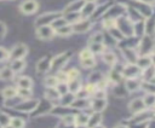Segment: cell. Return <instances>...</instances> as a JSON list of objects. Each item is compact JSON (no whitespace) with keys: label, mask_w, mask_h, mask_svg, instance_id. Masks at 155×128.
Wrapping results in <instances>:
<instances>
[{"label":"cell","mask_w":155,"mask_h":128,"mask_svg":"<svg viewBox=\"0 0 155 128\" xmlns=\"http://www.w3.org/2000/svg\"><path fill=\"white\" fill-rule=\"evenodd\" d=\"M154 46H155V40L154 36L151 35H143V37L140 39L139 43H138V48L136 50L138 56H144V54H150L151 52H154Z\"/></svg>","instance_id":"1"},{"label":"cell","mask_w":155,"mask_h":128,"mask_svg":"<svg viewBox=\"0 0 155 128\" xmlns=\"http://www.w3.org/2000/svg\"><path fill=\"white\" fill-rule=\"evenodd\" d=\"M70 57H71V51H65V52H63V53L57 54L56 57H53V58L51 59L50 70H54V71L61 70V69L65 65V63L70 59Z\"/></svg>","instance_id":"2"},{"label":"cell","mask_w":155,"mask_h":128,"mask_svg":"<svg viewBox=\"0 0 155 128\" xmlns=\"http://www.w3.org/2000/svg\"><path fill=\"white\" fill-rule=\"evenodd\" d=\"M154 111H151L150 109H144L143 111L136 112L132 115V117L130 118V122L133 124H144L147 123L149 120H151L154 117Z\"/></svg>","instance_id":"3"},{"label":"cell","mask_w":155,"mask_h":128,"mask_svg":"<svg viewBox=\"0 0 155 128\" xmlns=\"http://www.w3.org/2000/svg\"><path fill=\"white\" fill-rule=\"evenodd\" d=\"M63 16L62 12H46L40 14L36 19H35V25L36 27H41V25H51L52 22L54 19H57L58 17Z\"/></svg>","instance_id":"4"},{"label":"cell","mask_w":155,"mask_h":128,"mask_svg":"<svg viewBox=\"0 0 155 128\" xmlns=\"http://www.w3.org/2000/svg\"><path fill=\"white\" fill-rule=\"evenodd\" d=\"M124 78H138L142 74V70L137 66L136 63H132V64H125L124 68H122V71H121Z\"/></svg>","instance_id":"5"},{"label":"cell","mask_w":155,"mask_h":128,"mask_svg":"<svg viewBox=\"0 0 155 128\" xmlns=\"http://www.w3.org/2000/svg\"><path fill=\"white\" fill-rule=\"evenodd\" d=\"M92 28V22L86 18H81L80 21L71 24L73 34H85Z\"/></svg>","instance_id":"6"},{"label":"cell","mask_w":155,"mask_h":128,"mask_svg":"<svg viewBox=\"0 0 155 128\" xmlns=\"http://www.w3.org/2000/svg\"><path fill=\"white\" fill-rule=\"evenodd\" d=\"M54 29L51 25H41V27H36V36L40 40L47 41L51 40L54 36Z\"/></svg>","instance_id":"7"},{"label":"cell","mask_w":155,"mask_h":128,"mask_svg":"<svg viewBox=\"0 0 155 128\" xmlns=\"http://www.w3.org/2000/svg\"><path fill=\"white\" fill-rule=\"evenodd\" d=\"M8 53H10V58L12 60L13 59H23L28 53V47L24 43H17L16 46L12 47V50Z\"/></svg>","instance_id":"8"},{"label":"cell","mask_w":155,"mask_h":128,"mask_svg":"<svg viewBox=\"0 0 155 128\" xmlns=\"http://www.w3.org/2000/svg\"><path fill=\"white\" fill-rule=\"evenodd\" d=\"M39 8V2L36 0H24L19 5V10L23 14H33L38 11Z\"/></svg>","instance_id":"9"},{"label":"cell","mask_w":155,"mask_h":128,"mask_svg":"<svg viewBox=\"0 0 155 128\" xmlns=\"http://www.w3.org/2000/svg\"><path fill=\"white\" fill-rule=\"evenodd\" d=\"M38 105H39V100L27 99V100H23L22 103H19L18 105H16L15 109L18 111H22V112H31L38 107Z\"/></svg>","instance_id":"10"},{"label":"cell","mask_w":155,"mask_h":128,"mask_svg":"<svg viewBox=\"0 0 155 128\" xmlns=\"http://www.w3.org/2000/svg\"><path fill=\"white\" fill-rule=\"evenodd\" d=\"M143 30L145 35L154 36L155 34V14H150L143 22Z\"/></svg>","instance_id":"11"},{"label":"cell","mask_w":155,"mask_h":128,"mask_svg":"<svg viewBox=\"0 0 155 128\" xmlns=\"http://www.w3.org/2000/svg\"><path fill=\"white\" fill-rule=\"evenodd\" d=\"M121 52H122L124 58L126 59V62H127L128 64L136 63V60H137V58H138V53H137L136 48L130 47V46H126V47L121 48Z\"/></svg>","instance_id":"12"},{"label":"cell","mask_w":155,"mask_h":128,"mask_svg":"<svg viewBox=\"0 0 155 128\" xmlns=\"http://www.w3.org/2000/svg\"><path fill=\"white\" fill-rule=\"evenodd\" d=\"M108 105L107 98H93L92 101H90V107L93 110V112H102Z\"/></svg>","instance_id":"13"},{"label":"cell","mask_w":155,"mask_h":128,"mask_svg":"<svg viewBox=\"0 0 155 128\" xmlns=\"http://www.w3.org/2000/svg\"><path fill=\"white\" fill-rule=\"evenodd\" d=\"M85 0H74V1H71L70 4H68L67 6H65V8H64V11L62 12L63 14H65V13H73V12H80L81 11V8H82V6L85 5Z\"/></svg>","instance_id":"14"},{"label":"cell","mask_w":155,"mask_h":128,"mask_svg":"<svg viewBox=\"0 0 155 128\" xmlns=\"http://www.w3.org/2000/svg\"><path fill=\"white\" fill-rule=\"evenodd\" d=\"M107 80H108L109 82H111L113 85H117V83L122 82V81H124V76H122V74H121V70L113 66V69H111V70L109 71V74H108V78H107Z\"/></svg>","instance_id":"15"},{"label":"cell","mask_w":155,"mask_h":128,"mask_svg":"<svg viewBox=\"0 0 155 128\" xmlns=\"http://www.w3.org/2000/svg\"><path fill=\"white\" fill-rule=\"evenodd\" d=\"M145 107L144 103H143V99L142 98H136V99H132L128 104V110L132 112V114H136V112H139V111H143Z\"/></svg>","instance_id":"16"},{"label":"cell","mask_w":155,"mask_h":128,"mask_svg":"<svg viewBox=\"0 0 155 128\" xmlns=\"http://www.w3.org/2000/svg\"><path fill=\"white\" fill-rule=\"evenodd\" d=\"M50 66H51V59L48 57H42L36 63V72L45 74V72L50 71Z\"/></svg>","instance_id":"17"},{"label":"cell","mask_w":155,"mask_h":128,"mask_svg":"<svg viewBox=\"0 0 155 128\" xmlns=\"http://www.w3.org/2000/svg\"><path fill=\"white\" fill-rule=\"evenodd\" d=\"M140 81L138 78H126L124 85H125V88L127 89L128 93H132L134 91H138L140 88Z\"/></svg>","instance_id":"18"},{"label":"cell","mask_w":155,"mask_h":128,"mask_svg":"<svg viewBox=\"0 0 155 128\" xmlns=\"http://www.w3.org/2000/svg\"><path fill=\"white\" fill-rule=\"evenodd\" d=\"M94 10H96V4H94V2H87V1H86L85 5L82 6L81 11H80L81 18H86V19H87L90 16L93 14Z\"/></svg>","instance_id":"19"},{"label":"cell","mask_w":155,"mask_h":128,"mask_svg":"<svg viewBox=\"0 0 155 128\" xmlns=\"http://www.w3.org/2000/svg\"><path fill=\"white\" fill-rule=\"evenodd\" d=\"M102 120H103L102 112H93V114H91L88 116V121H87V124L86 126H87V128H93V127L101 124Z\"/></svg>","instance_id":"20"},{"label":"cell","mask_w":155,"mask_h":128,"mask_svg":"<svg viewBox=\"0 0 155 128\" xmlns=\"http://www.w3.org/2000/svg\"><path fill=\"white\" fill-rule=\"evenodd\" d=\"M88 106H90V101L87 100V98H74V100L70 104V107L76 110H82Z\"/></svg>","instance_id":"21"},{"label":"cell","mask_w":155,"mask_h":128,"mask_svg":"<svg viewBox=\"0 0 155 128\" xmlns=\"http://www.w3.org/2000/svg\"><path fill=\"white\" fill-rule=\"evenodd\" d=\"M136 64L137 66L140 69V70H144L147 68H149L151 64V59H150V56L149 54H144V56H138L137 60H136Z\"/></svg>","instance_id":"22"},{"label":"cell","mask_w":155,"mask_h":128,"mask_svg":"<svg viewBox=\"0 0 155 128\" xmlns=\"http://www.w3.org/2000/svg\"><path fill=\"white\" fill-rule=\"evenodd\" d=\"M67 85H68V92L71 93V94H74V95L82 88V83H81V81H80L79 78L69 80V81L67 82Z\"/></svg>","instance_id":"23"},{"label":"cell","mask_w":155,"mask_h":128,"mask_svg":"<svg viewBox=\"0 0 155 128\" xmlns=\"http://www.w3.org/2000/svg\"><path fill=\"white\" fill-rule=\"evenodd\" d=\"M45 98H46V100H48V101H56V100H59L61 94L58 93V91H57L54 87H51V88H46Z\"/></svg>","instance_id":"24"},{"label":"cell","mask_w":155,"mask_h":128,"mask_svg":"<svg viewBox=\"0 0 155 128\" xmlns=\"http://www.w3.org/2000/svg\"><path fill=\"white\" fill-rule=\"evenodd\" d=\"M88 116L85 112H79L74 115V126H86L88 121Z\"/></svg>","instance_id":"25"},{"label":"cell","mask_w":155,"mask_h":128,"mask_svg":"<svg viewBox=\"0 0 155 128\" xmlns=\"http://www.w3.org/2000/svg\"><path fill=\"white\" fill-rule=\"evenodd\" d=\"M54 34L58 35V36H63V37H65V36H70V35L73 34L71 24H65V25H63V27H61V28L54 29Z\"/></svg>","instance_id":"26"},{"label":"cell","mask_w":155,"mask_h":128,"mask_svg":"<svg viewBox=\"0 0 155 128\" xmlns=\"http://www.w3.org/2000/svg\"><path fill=\"white\" fill-rule=\"evenodd\" d=\"M102 58H103V62L107 64V65H110V66H113V65H115V63H116V56L113 53V52H109V51H104L103 53H102Z\"/></svg>","instance_id":"27"},{"label":"cell","mask_w":155,"mask_h":128,"mask_svg":"<svg viewBox=\"0 0 155 128\" xmlns=\"http://www.w3.org/2000/svg\"><path fill=\"white\" fill-rule=\"evenodd\" d=\"M17 86L18 88H27V89H31L33 87V80L29 76H21L17 81Z\"/></svg>","instance_id":"28"},{"label":"cell","mask_w":155,"mask_h":128,"mask_svg":"<svg viewBox=\"0 0 155 128\" xmlns=\"http://www.w3.org/2000/svg\"><path fill=\"white\" fill-rule=\"evenodd\" d=\"M11 70L16 74V72H21L24 68H25V62L23 59H13L10 64Z\"/></svg>","instance_id":"29"},{"label":"cell","mask_w":155,"mask_h":128,"mask_svg":"<svg viewBox=\"0 0 155 128\" xmlns=\"http://www.w3.org/2000/svg\"><path fill=\"white\" fill-rule=\"evenodd\" d=\"M142 78L144 81H151L154 77H155V66L154 65H150L149 68L142 70V74H140Z\"/></svg>","instance_id":"30"},{"label":"cell","mask_w":155,"mask_h":128,"mask_svg":"<svg viewBox=\"0 0 155 128\" xmlns=\"http://www.w3.org/2000/svg\"><path fill=\"white\" fill-rule=\"evenodd\" d=\"M108 33H109V35L111 36V39H114L116 42L117 41H122V40H125V35L121 33V30L117 28V27H114V28H111V29H109V30H107Z\"/></svg>","instance_id":"31"},{"label":"cell","mask_w":155,"mask_h":128,"mask_svg":"<svg viewBox=\"0 0 155 128\" xmlns=\"http://www.w3.org/2000/svg\"><path fill=\"white\" fill-rule=\"evenodd\" d=\"M142 99L147 109L155 107V94L154 93H145L144 97H142Z\"/></svg>","instance_id":"32"},{"label":"cell","mask_w":155,"mask_h":128,"mask_svg":"<svg viewBox=\"0 0 155 128\" xmlns=\"http://www.w3.org/2000/svg\"><path fill=\"white\" fill-rule=\"evenodd\" d=\"M13 76H15V72L11 70L10 66H5V68L0 69V80L8 81V80L13 78Z\"/></svg>","instance_id":"33"},{"label":"cell","mask_w":155,"mask_h":128,"mask_svg":"<svg viewBox=\"0 0 155 128\" xmlns=\"http://www.w3.org/2000/svg\"><path fill=\"white\" fill-rule=\"evenodd\" d=\"M114 94H115L117 98H125V97L128 94V92H127V89L125 88V85H124L122 82H120V83L115 85Z\"/></svg>","instance_id":"34"},{"label":"cell","mask_w":155,"mask_h":128,"mask_svg":"<svg viewBox=\"0 0 155 128\" xmlns=\"http://www.w3.org/2000/svg\"><path fill=\"white\" fill-rule=\"evenodd\" d=\"M1 95L4 99H12L17 95V89L13 87H5L1 91Z\"/></svg>","instance_id":"35"},{"label":"cell","mask_w":155,"mask_h":128,"mask_svg":"<svg viewBox=\"0 0 155 128\" xmlns=\"http://www.w3.org/2000/svg\"><path fill=\"white\" fill-rule=\"evenodd\" d=\"M93 54H102L105 51V46L103 43H90L87 47Z\"/></svg>","instance_id":"36"},{"label":"cell","mask_w":155,"mask_h":128,"mask_svg":"<svg viewBox=\"0 0 155 128\" xmlns=\"http://www.w3.org/2000/svg\"><path fill=\"white\" fill-rule=\"evenodd\" d=\"M74 98H75V95L74 94H71V93H65V94H63V95H61V98H59V100H61V105L62 106H70V104H71V101L74 100Z\"/></svg>","instance_id":"37"},{"label":"cell","mask_w":155,"mask_h":128,"mask_svg":"<svg viewBox=\"0 0 155 128\" xmlns=\"http://www.w3.org/2000/svg\"><path fill=\"white\" fill-rule=\"evenodd\" d=\"M104 41V35L101 31H97L94 34H92L88 39V45L90 43H103Z\"/></svg>","instance_id":"38"},{"label":"cell","mask_w":155,"mask_h":128,"mask_svg":"<svg viewBox=\"0 0 155 128\" xmlns=\"http://www.w3.org/2000/svg\"><path fill=\"white\" fill-rule=\"evenodd\" d=\"M80 64H81V66H82V68H85V69H92V68H94V66H96L97 60H96V58H94V57H91V58H88V59L80 60Z\"/></svg>","instance_id":"39"},{"label":"cell","mask_w":155,"mask_h":128,"mask_svg":"<svg viewBox=\"0 0 155 128\" xmlns=\"http://www.w3.org/2000/svg\"><path fill=\"white\" fill-rule=\"evenodd\" d=\"M44 82H45V86H46L47 88H51V87H56V86H57V83H58L56 75H48V76H46Z\"/></svg>","instance_id":"40"},{"label":"cell","mask_w":155,"mask_h":128,"mask_svg":"<svg viewBox=\"0 0 155 128\" xmlns=\"http://www.w3.org/2000/svg\"><path fill=\"white\" fill-rule=\"evenodd\" d=\"M74 115L75 114H65V115H63V116H61V118H62V124H64V126H73L74 124Z\"/></svg>","instance_id":"41"},{"label":"cell","mask_w":155,"mask_h":128,"mask_svg":"<svg viewBox=\"0 0 155 128\" xmlns=\"http://www.w3.org/2000/svg\"><path fill=\"white\" fill-rule=\"evenodd\" d=\"M140 88L145 91V93H154L155 94V85L149 81H143L140 83Z\"/></svg>","instance_id":"42"},{"label":"cell","mask_w":155,"mask_h":128,"mask_svg":"<svg viewBox=\"0 0 155 128\" xmlns=\"http://www.w3.org/2000/svg\"><path fill=\"white\" fill-rule=\"evenodd\" d=\"M17 95L21 97L22 99L27 100L31 97V89H27V88H18L17 89Z\"/></svg>","instance_id":"43"},{"label":"cell","mask_w":155,"mask_h":128,"mask_svg":"<svg viewBox=\"0 0 155 128\" xmlns=\"http://www.w3.org/2000/svg\"><path fill=\"white\" fill-rule=\"evenodd\" d=\"M103 27H104V29H107V30H109V29L116 27V19H115V18H104V19H103Z\"/></svg>","instance_id":"44"},{"label":"cell","mask_w":155,"mask_h":128,"mask_svg":"<svg viewBox=\"0 0 155 128\" xmlns=\"http://www.w3.org/2000/svg\"><path fill=\"white\" fill-rule=\"evenodd\" d=\"M102 78H103V75L101 72H92L88 76V82L90 83H93V85H97Z\"/></svg>","instance_id":"45"},{"label":"cell","mask_w":155,"mask_h":128,"mask_svg":"<svg viewBox=\"0 0 155 128\" xmlns=\"http://www.w3.org/2000/svg\"><path fill=\"white\" fill-rule=\"evenodd\" d=\"M10 126L13 127V128H23V127H24V120H22V118H19V117L11 118Z\"/></svg>","instance_id":"46"},{"label":"cell","mask_w":155,"mask_h":128,"mask_svg":"<svg viewBox=\"0 0 155 128\" xmlns=\"http://www.w3.org/2000/svg\"><path fill=\"white\" fill-rule=\"evenodd\" d=\"M91 57H94V54L86 47V48H84L80 53H79V58H80V60H84V59H88V58H91Z\"/></svg>","instance_id":"47"},{"label":"cell","mask_w":155,"mask_h":128,"mask_svg":"<svg viewBox=\"0 0 155 128\" xmlns=\"http://www.w3.org/2000/svg\"><path fill=\"white\" fill-rule=\"evenodd\" d=\"M54 88L58 91V93H59L61 95L68 93V85H67V82H58Z\"/></svg>","instance_id":"48"},{"label":"cell","mask_w":155,"mask_h":128,"mask_svg":"<svg viewBox=\"0 0 155 128\" xmlns=\"http://www.w3.org/2000/svg\"><path fill=\"white\" fill-rule=\"evenodd\" d=\"M67 76H68V81H69V80L79 78V76H80V71H79L78 69L73 68V69H70V70L67 71Z\"/></svg>","instance_id":"49"},{"label":"cell","mask_w":155,"mask_h":128,"mask_svg":"<svg viewBox=\"0 0 155 128\" xmlns=\"http://www.w3.org/2000/svg\"><path fill=\"white\" fill-rule=\"evenodd\" d=\"M10 121H11V117L7 114L0 112V126L1 127H5V126L10 124Z\"/></svg>","instance_id":"50"},{"label":"cell","mask_w":155,"mask_h":128,"mask_svg":"<svg viewBox=\"0 0 155 128\" xmlns=\"http://www.w3.org/2000/svg\"><path fill=\"white\" fill-rule=\"evenodd\" d=\"M56 77H57V81H58V82H68L67 71L58 70V71H57V74H56Z\"/></svg>","instance_id":"51"},{"label":"cell","mask_w":155,"mask_h":128,"mask_svg":"<svg viewBox=\"0 0 155 128\" xmlns=\"http://www.w3.org/2000/svg\"><path fill=\"white\" fill-rule=\"evenodd\" d=\"M84 89H85V91L87 92V94H88V95H93V93L96 92L97 87H96V85H93V83H90V82H87Z\"/></svg>","instance_id":"52"},{"label":"cell","mask_w":155,"mask_h":128,"mask_svg":"<svg viewBox=\"0 0 155 128\" xmlns=\"http://www.w3.org/2000/svg\"><path fill=\"white\" fill-rule=\"evenodd\" d=\"M8 58H10V53H8V51L5 50V48H2V47H0V63L7 60Z\"/></svg>","instance_id":"53"},{"label":"cell","mask_w":155,"mask_h":128,"mask_svg":"<svg viewBox=\"0 0 155 128\" xmlns=\"http://www.w3.org/2000/svg\"><path fill=\"white\" fill-rule=\"evenodd\" d=\"M6 34V25L0 22V39H2Z\"/></svg>","instance_id":"54"},{"label":"cell","mask_w":155,"mask_h":128,"mask_svg":"<svg viewBox=\"0 0 155 128\" xmlns=\"http://www.w3.org/2000/svg\"><path fill=\"white\" fill-rule=\"evenodd\" d=\"M145 128H155V120H149L147 123H145Z\"/></svg>","instance_id":"55"},{"label":"cell","mask_w":155,"mask_h":128,"mask_svg":"<svg viewBox=\"0 0 155 128\" xmlns=\"http://www.w3.org/2000/svg\"><path fill=\"white\" fill-rule=\"evenodd\" d=\"M138 1H140V2H143L145 5H149V6H153L155 4V0H138Z\"/></svg>","instance_id":"56"},{"label":"cell","mask_w":155,"mask_h":128,"mask_svg":"<svg viewBox=\"0 0 155 128\" xmlns=\"http://www.w3.org/2000/svg\"><path fill=\"white\" fill-rule=\"evenodd\" d=\"M149 56H150V59H151V64L155 66V52H151Z\"/></svg>","instance_id":"57"},{"label":"cell","mask_w":155,"mask_h":128,"mask_svg":"<svg viewBox=\"0 0 155 128\" xmlns=\"http://www.w3.org/2000/svg\"><path fill=\"white\" fill-rule=\"evenodd\" d=\"M114 128H130L128 126H124V124H117V126H115Z\"/></svg>","instance_id":"58"},{"label":"cell","mask_w":155,"mask_h":128,"mask_svg":"<svg viewBox=\"0 0 155 128\" xmlns=\"http://www.w3.org/2000/svg\"><path fill=\"white\" fill-rule=\"evenodd\" d=\"M74 128H87V126H75Z\"/></svg>","instance_id":"59"},{"label":"cell","mask_w":155,"mask_h":128,"mask_svg":"<svg viewBox=\"0 0 155 128\" xmlns=\"http://www.w3.org/2000/svg\"><path fill=\"white\" fill-rule=\"evenodd\" d=\"M93 128H105L103 124H98V126H96V127H93Z\"/></svg>","instance_id":"60"},{"label":"cell","mask_w":155,"mask_h":128,"mask_svg":"<svg viewBox=\"0 0 155 128\" xmlns=\"http://www.w3.org/2000/svg\"><path fill=\"white\" fill-rule=\"evenodd\" d=\"M56 128H67V127H65V126H64V124H61V126H57V127H56Z\"/></svg>","instance_id":"61"},{"label":"cell","mask_w":155,"mask_h":128,"mask_svg":"<svg viewBox=\"0 0 155 128\" xmlns=\"http://www.w3.org/2000/svg\"><path fill=\"white\" fill-rule=\"evenodd\" d=\"M85 1H87V2H96L97 0H85Z\"/></svg>","instance_id":"62"},{"label":"cell","mask_w":155,"mask_h":128,"mask_svg":"<svg viewBox=\"0 0 155 128\" xmlns=\"http://www.w3.org/2000/svg\"><path fill=\"white\" fill-rule=\"evenodd\" d=\"M2 128H13V127H11L10 124H7V126H5V127H2Z\"/></svg>","instance_id":"63"}]
</instances>
